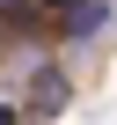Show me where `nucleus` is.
I'll return each mask as SVG.
<instances>
[{
    "mask_svg": "<svg viewBox=\"0 0 117 125\" xmlns=\"http://www.w3.org/2000/svg\"><path fill=\"white\" fill-rule=\"evenodd\" d=\"M117 15V0H58V37L66 44H95Z\"/></svg>",
    "mask_w": 117,
    "mask_h": 125,
    "instance_id": "nucleus-1",
    "label": "nucleus"
},
{
    "mask_svg": "<svg viewBox=\"0 0 117 125\" xmlns=\"http://www.w3.org/2000/svg\"><path fill=\"white\" fill-rule=\"evenodd\" d=\"M58 103H66V81H58V66H37V96H29V110H22V118H51Z\"/></svg>",
    "mask_w": 117,
    "mask_h": 125,
    "instance_id": "nucleus-2",
    "label": "nucleus"
},
{
    "mask_svg": "<svg viewBox=\"0 0 117 125\" xmlns=\"http://www.w3.org/2000/svg\"><path fill=\"white\" fill-rule=\"evenodd\" d=\"M0 125H22V103H0Z\"/></svg>",
    "mask_w": 117,
    "mask_h": 125,
    "instance_id": "nucleus-3",
    "label": "nucleus"
}]
</instances>
